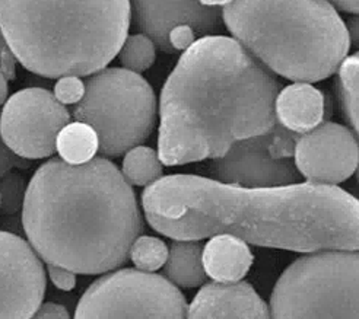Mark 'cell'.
<instances>
[{
    "instance_id": "obj_1",
    "label": "cell",
    "mask_w": 359,
    "mask_h": 319,
    "mask_svg": "<svg viewBox=\"0 0 359 319\" xmlns=\"http://www.w3.org/2000/svg\"><path fill=\"white\" fill-rule=\"evenodd\" d=\"M142 207L172 241L231 235L295 253L359 250V200L336 185L244 188L175 173L147 187Z\"/></svg>"
},
{
    "instance_id": "obj_2",
    "label": "cell",
    "mask_w": 359,
    "mask_h": 319,
    "mask_svg": "<svg viewBox=\"0 0 359 319\" xmlns=\"http://www.w3.org/2000/svg\"><path fill=\"white\" fill-rule=\"evenodd\" d=\"M282 83L234 38L209 35L184 51L159 98L158 155L167 166L218 159L271 130Z\"/></svg>"
},
{
    "instance_id": "obj_3",
    "label": "cell",
    "mask_w": 359,
    "mask_h": 319,
    "mask_svg": "<svg viewBox=\"0 0 359 319\" xmlns=\"http://www.w3.org/2000/svg\"><path fill=\"white\" fill-rule=\"evenodd\" d=\"M21 223L47 265L86 276L120 269L143 230L132 185L105 157L83 165L50 157L28 184Z\"/></svg>"
},
{
    "instance_id": "obj_4",
    "label": "cell",
    "mask_w": 359,
    "mask_h": 319,
    "mask_svg": "<svg viewBox=\"0 0 359 319\" xmlns=\"http://www.w3.org/2000/svg\"><path fill=\"white\" fill-rule=\"evenodd\" d=\"M129 0H0V31L18 62L47 79L95 75L129 37Z\"/></svg>"
},
{
    "instance_id": "obj_5",
    "label": "cell",
    "mask_w": 359,
    "mask_h": 319,
    "mask_svg": "<svg viewBox=\"0 0 359 319\" xmlns=\"http://www.w3.org/2000/svg\"><path fill=\"white\" fill-rule=\"evenodd\" d=\"M222 20L251 56L294 82L330 78L351 48L346 24L329 0H234Z\"/></svg>"
},
{
    "instance_id": "obj_6",
    "label": "cell",
    "mask_w": 359,
    "mask_h": 319,
    "mask_svg": "<svg viewBox=\"0 0 359 319\" xmlns=\"http://www.w3.org/2000/svg\"><path fill=\"white\" fill-rule=\"evenodd\" d=\"M272 319H359V250L295 260L271 296Z\"/></svg>"
},
{
    "instance_id": "obj_7",
    "label": "cell",
    "mask_w": 359,
    "mask_h": 319,
    "mask_svg": "<svg viewBox=\"0 0 359 319\" xmlns=\"http://www.w3.org/2000/svg\"><path fill=\"white\" fill-rule=\"evenodd\" d=\"M158 111L147 79L123 67H105L88 78L85 95L72 115L95 130L98 153L109 159L145 143L155 129Z\"/></svg>"
},
{
    "instance_id": "obj_8",
    "label": "cell",
    "mask_w": 359,
    "mask_h": 319,
    "mask_svg": "<svg viewBox=\"0 0 359 319\" xmlns=\"http://www.w3.org/2000/svg\"><path fill=\"white\" fill-rule=\"evenodd\" d=\"M187 309L186 296L165 276L121 269L85 290L75 319H187Z\"/></svg>"
},
{
    "instance_id": "obj_9",
    "label": "cell",
    "mask_w": 359,
    "mask_h": 319,
    "mask_svg": "<svg viewBox=\"0 0 359 319\" xmlns=\"http://www.w3.org/2000/svg\"><path fill=\"white\" fill-rule=\"evenodd\" d=\"M72 114L55 94L43 87L15 92L0 114V136L6 146L27 161L51 157L57 152L59 133Z\"/></svg>"
},
{
    "instance_id": "obj_10",
    "label": "cell",
    "mask_w": 359,
    "mask_h": 319,
    "mask_svg": "<svg viewBox=\"0 0 359 319\" xmlns=\"http://www.w3.org/2000/svg\"><path fill=\"white\" fill-rule=\"evenodd\" d=\"M46 286L47 270L29 242L0 230V319H32Z\"/></svg>"
},
{
    "instance_id": "obj_11",
    "label": "cell",
    "mask_w": 359,
    "mask_h": 319,
    "mask_svg": "<svg viewBox=\"0 0 359 319\" xmlns=\"http://www.w3.org/2000/svg\"><path fill=\"white\" fill-rule=\"evenodd\" d=\"M271 130L237 141L221 157L213 159L210 175L215 180L244 188H276L299 184L301 173L295 157L280 159L271 150Z\"/></svg>"
},
{
    "instance_id": "obj_12",
    "label": "cell",
    "mask_w": 359,
    "mask_h": 319,
    "mask_svg": "<svg viewBox=\"0 0 359 319\" xmlns=\"http://www.w3.org/2000/svg\"><path fill=\"white\" fill-rule=\"evenodd\" d=\"M295 164L309 183L337 185L346 181L358 168L359 141L342 124H320L298 137Z\"/></svg>"
},
{
    "instance_id": "obj_13",
    "label": "cell",
    "mask_w": 359,
    "mask_h": 319,
    "mask_svg": "<svg viewBox=\"0 0 359 319\" xmlns=\"http://www.w3.org/2000/svg\"><path fill=\"white\" fill-rule=\"evenodd\" d=\"M132 22L139 34L149 37L156 48L172 55L170 32L178 25H190L196 35L209 37L222 29V10L203 6L199 0H129Z\"/></svg>"
},
{
    "instance_id": "obj_14",
    "label": "cell",
    "mask_w": 359,
    "mask_h": 319,
    "mask_svg": "<svg viewBox=\"0 0 359 319\" xmlns=\"http://www.w3.org/2000/svg\"><path fill=\"white\" fill-rule=\"evenodd\" d=\"M187 319H272L250 283H206L193 297Z\"/></svg>"
},
{
    "instance_id": "obj_15",
    "label": "cell",
    "mask_w": 359,
    "mask_h": 319,
    "mask_svg": "<svg viewBox=\"0 0 359 319\" xmlns=\"http://www.w3.org/2000/svg\"><path fill=\"white\" fill-rule=\"evenodd\" d=\"M325 110V95L313 85L304 82L283 87L275 101L276 121L297 134H305L318 127Z\"/></svg>"
},
{
    "instance_id": "obj_16",
    "label": "cell",
    "mask_w": 359,
    "mask_h": 319,
    "mask_svg": "<svg viewBox=\"0 0 359 319\" xmlns=\"http://www.w3.org/2000/svg\"><path fill=\"white\" fill-rule=\"evenodd\" d=\"M255 255L240 238L218 235L203 246V265L208 277L218 283L241 281L253 265Z\"/></svg>"
},
{
    "instance_id": "obj_17",
    "label": "cell",
    "mask_w": 359,
    "mask_h": 319,
    "mask_svg": "<svg viewBox=\"0 0 359 319\" xmlns=\"http://www.w3.org/2000/svg\"><path fill=\"white\" fill-rule=\"evenodd\" d=\"M164 271L177 288L194 289L206 285L208 274L201 241H172Z\"/></svg>"
},
{
    "instance_id": "obj_18",
    "label": "cell",
    "mask_w": 359,
    "mask_h": 319,
    "mask_svg": "<svg viewBox=\"0 0 359 319\" xmlns=\"http://www.w3.org/2000/svg\"><path fill=\"white\" fill-rule=\"evenodd\" d=\"M100 150L95 130L85 122L74 121L59 133L57 153L62 161L70 165H83L93 161Z\"/></svg>"
},
{
    "instance_id": "obj_19",
    "label": "cell",
    "mask_w": 359,
    "mask_h": 319,
    "mask_svg": "<svg viewBox=\"0 0 359 319\" xmlns=\"http://www.w3.org/2000/svg\"><path fill=\"white\" fill-rule=\"evenodd\" d=\"M121 173L130 185L149 187L164 176V164L155 149L136 146L124 155Z\"/></svg>"
},
{
    "instance_id": "obj_20",
    "label": "cell",
    "mask_w": 359,
    "mask_h": 319,
    "mask_svg": "<svg viewBox=\"0 0 359 319\" xmlns=\"http://www.w3.org/2000/svg\"><path fill=\"white\" fill-rule=\"evenodd\" d=\"M336 91L340 108L359 139V51L340 64Z\"/></svg>"
},
{
    "instance_id": "obj_21",
    "label": "cell",
    "mask_w": 359,
    "mask_h": 319,
    "mask_svg": "<svg viewBox=\"0 0 359 319\" xmlns=\"http://www.w3.org/2000/svg\"><path fill=\"white\" fill-rule=\"evenodd\" d=\"M118 59L123 69L137 75L143 73L155 63L156 45L143 34L129 35L118 52Z\"/></svg>"
},
{
    "instance_id": "obj_22",
    "label": "cell",
    "mask_w": 359,
    "mask_h": 319,
    "mask_svg": "<svg viewBox=\"0 0 359 319\" xmlns=\"http://www.w3.org/2000/svg\"><path fill=\"white\" fill-rule=\"evenodd\" d=\"M170 254V248L167 243L155 236H139L130 250V260L135 267L140 271L155 273L163 269Z\"/></svg>"
},
{
    "instance_id": "obj_23",
    "label": "cell",
    "mask_w": 359,
    "mask_h": 319,
    "mask_svg": "<svg viewBox=\"0 0 359 319\" xmlns=\"http://www.w3.org/2000/svg\"><path fill=\"white\" fill-rule=\"evenodd\" d=\"M28 185L25 178L18 172H9L0 178V213L5 216H16L22 213Z\"/></svg>"
},
{
    "instance_id": "obj_24",
    "label": "cell",
    "mask_w": 359,
    "mask_h": 319,
    "mask_svg": "<svg viewBox=\"0 0 359 319\" xmlns=\"http://www.w3.org/2000/svg\"><path fill=\"white\" fill-rule=\"evenodd\" d=\"M56 99L66 105H76L85 95V83L78 76H63L55 85Z\"/></svg>"
},
{
    "instance_id": "obj_25",
    "label": "cell",
    "mask_w": 359,
    "mask_h": 319,
    "mask_svg": "<svg viewBox=\"0 0 359 319\" xmlns=\"http://www.w3.org/2000/svg\"><path fill=\"white\" fill-rule=\"evenodd\" d=\"M168 40L174 51H187L197 41L196 31L190 25H178L171 29Z\"/></svg>"
},
{
    "instance_id": "obj_26",
    "label": "cell",
    "mask_w": 359,
    "mask_h": 319,
    "mask_svg": "<svg viewBox=\"0 0 359 319\" xmlns=\"http://www.w3.org/2000/svg\"><path fill=\"white\" fill-rule=\"evenodd\" d=\"M47 276L50 277L51 283L55 285L59 290L70 292L74 290L76 286V274L70 270L56 267V265H47Z\"/></svg>"
},
{
    "instance_id": "obj_27",
    "label": "cell",
    "mask_w": 359,
    "mask_h": 319,
    "mask_svg": "<svg viewBox=\"0 0 359 319\" xmlns=\"http://www.w3.org/2000/svg\"><path fill=\"white\" fill-rule=\"evenodd\" d=\"M28 166L27 159H22L18 155H15L8 146L5 141L2 140V136H0V178L9 172H12L13 168L16 166Z\"/></svg>"
},
{
    "instance_id": "obj_28",
    "label": "cell",
    "mask_w": 359,
    "mask_h": 319,
    "mask_svg": "<svg viewBox=\"0 0 359 319\" xmlns=\"http://www.w3.org/2000/svg\"><path fill=\"white\" fill-rule=\"evenodd\" d=\"M32 319H72L67 309L55 302H46L43 304L39 311L35 312Z\"/></svg>"
},
{
    "instance_id": "obj_29",
    "label": "cell",
    "mask_w": 359,
    "mask_h": 319,
    "mask_svg": "<svg viewBox=\"0 0 359 319\" xmlns=\"http://www.w3.org/2000/svg\"><path fill=\"white\" fill-rule=\"evenodd\" d=\"M16 56L13 55V51L6 47L2 55H0V72H2V75L9 80H15L16 78Z\"/></svg>"
},
{
    "instance_id": "obj_30",
    "label": "cell",
    "mask_w": 359,
    "mask_h": 319,
    "mask_svg": "<svg viewBox=\"0 0 359 319\" xmlns=\"http://www.w3.org/2000/svg\"><path fill=\"white\" fill-rule=\"evenodd\" d=\"M329 2L339 10L359 15V0H329Z\"/></svg>"
},
{
    "instance_id": "obj_31",
    "label": "cell",
    "mask_w": 359,
    "mask_h": 319,
    "mask_svg": "<svg viewBox=\"0 0 359 319\" xmlns=\"http://www.w3.org/2000/svg\"><path fill=\"white\" fill-rule=\"evenodd\" d=\"M349 40L355 47H359V15L351 16L346 22Z\"/></svg>"
},
{
    "instance_id": "obj_32",
    "label": "cell",
    "mask_w": 359,
    "mask_h": 319,
    "mask_svg": "<svg viewBox=\"0 0 359 319\" xmlns=\"http://www.w3.org/2000/svg\"><path fill=\"white\" fill-rule=\"evenodd\" d=\"M8 92H9V86H8V79L0 72V105L6 104L8 98Z\"/></svg>"
},
{
    "instance_id": "obj_33",
    "label": "cell",
    "mask_w": 359,
    "mask_h": 319,
    "mask_svg": "<svg viewBox=\"0 0 359 319\" xmlns=\"http://www.w3.org/2000/svg\"><path fill=\"white\" fill-rule=\"evenodd\" d=\"M199 2L208 8H225L234 2V0H199Z\"/></svg>"
},
{
    "instance_id": "obj_34",
    "label": "cell",
    "mask_w": 359,
    "mask_h": 319,
    "mask_svg": "<svg viewBox=\"0 0 359 319\" xmlns=\"http://www.w3.org/2000/svg\"><path fill=\"white\" fill-rule=\"evenodd\" d=\"M6 47H8V44H6V40H5V37H4L2 31H0V55H2V51H4Z\"/></svg>"
},
{
    "instance_id": "obj_35",
    "label": "cell",
    "mask_w": 359,
    "mask_h": 319,
    "mask_svg": "<svg viewBox=\"0 0 359 319\" xmlns=\"http://www.w3.org/2000/svg\"><path fill=\"white\" fill-rule=\"evenodd\" d=\"M356 180H358V184H359V164H358V168H356Z\"/></svg>"
},
{
    "instance_id": "obj_36",
    "label": "cell",
    "mask_w": 359,
    "mask_h": 319,
    "mask_svg": "<svg viewBox=\"0 0 359 319\" xmlns=\"http://www.w3.org/2000/svg\"><path fill=\"white\" fill-rule=\"evenodd\" d=\"M0 206H2V201H0Z\"/></svg>"
}]
</instances>
